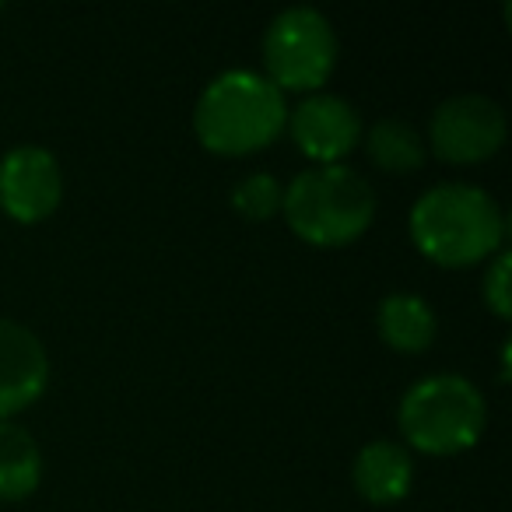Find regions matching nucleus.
<instances>
[{"label":"nucleus","mask_w":512,"mask_h":512,"mask_svg":"<svg viewBox=\"0 0 512 512\" xmlns=\"http://www.w3.org/2000/svg\"><path fill=\"white\" fill-rule=\"evenodd\" d=\"M411 239L425 260L439 267L484 264L505 249V211L484 186L439 183L411 207Z\"/></svg>","instance_id":"obj_1"},{"label":"nucleus","mask_w":512,"mask_h":512,"mask_svg":"<svg viewBox=\"0 0 512 512\" xmlns=\"http://www.w3.org/2000/svg\"><path fill=\"white\" fill-rule=\"evenodd\" d=\"M288 102L260 71L235 67L200 92L193 109V130L207 151L225 158H242L264 151L285 134Z\"/></svg>","instance_id":"obj_2"},{"label":"nucleus","mask_w":512,"mask_h":512,"mask_svg":"<svg viewBox=\"0 0 512 512\" xmlns=\"http://www.w3.org/2000/svg\"><path fill=\"white\" fill-rule=\"evenodd\" d=\"M281 211L302 242L337 249L365 235L376 218L372 183L351 165H313L288 183Z\"/></svg>","instance_id":"obj_3"},{"label":"nucleus","mask_w":512,"mask_h":512,"mask_svg":"<svg viewBox=\"0 0 512 512\" xmlns=\"http://www.w3.org/2000/svg\"><path fill=\"white\" fill-rule=\"evenodd\" d=\"M400 435L411 449L428 456L467 453L488 425L484 393L456 372H435L407 386L397 407Z\"/></svg>","instance_id":"obj_4"},{"label":"nucleus","mask_w":512,"mask_h":512,"mask_svg":"<svg viewBox=\"0 0 512 512\" xmlns=\"http://www.w3.org/2000/svg\"><path fill=\"white\" fill-rule=\"evenodd\" d=\"M337 32L316 8H285L264 32V78L281 92H320L337 67Z\"/></svg>","instance_id":"obj_5"},{"label":"nucleus","mask_w":512,"mask_h":512,"mask_svg":"<svg viewBox=\"0 0 512 512\" xmlns=\"http://www.w3.org/2000/svg\"><path fill=\"white\" fill-rule=\"evenodd\" d=\"M505 109L488 95H453L439 102L428 123V148L449 165H477L505 144Z\"/></svg>","instance_id":"obj_6"},{"label":"nucleus","mask_w":512,"mask_h":512,"mask_svg":"<svg viewBox=\"0 0 512 512\" xmlns=\"http://www.w3.org/2000/svg\"><path fill=\"white\" fill-rule=\"evenodd\" d=\"M288 134L295 148L309 158L313 165H337L344 155L358 148L365 134V123L358 109L348 99L330 92H313L288 109Z\"/></svg>","instance_id":"obj_7"},{"label":"nucleus","mask_w":512,"mask_h":512,"mask_svg":"<svg viewBox=\"0 0 512 512\" xmlns=\"http://www.w3.org/2000/svg\"><path fill=\"white\" fill-rule=\"evenodd\" d=\"M64 197V172L53 151L22 144L0 158V207L22 225L50 218Z\"/></svg>","instance_id":"obj_8"},{"label":"nucleus","mask_w":512,"mask_h":512,"mask_svg":"<svg viewBox=\"0 0 512 512\" xmlns=\"http://www.w3.org/2000/svg\"><path fill=\"white\" fill-rule=\"evenodd\" d=\"M50 383V355L25 323L0 320V421L32 407Z\"/></svg>","instance_id":"obj_9"},{"label":"nucleus","mask_w":512,"mask_h":512,"mask_svg":"<svg viewBox=\"0 0 512 512\" xmlns=\"http://www.w3.org/2000/svg\"><path fill=\"white\" fill-rule=\"evenodd\" d=\"M351 481H355V491L369 505H393L400 498H407V491H411L414 460L407 453V446H400V442H365L358 449L355 463H351Z\"/></svg>","instance_id":"obj_10"},{"label":"nucleus","mask_w":512,"mask_h":512,"mask_svg":"<svg viewBox=\"0 0 512 512\" xmlns=\"http://www.w3.org/2000/svg\"><path fill=\"white\" fill-rule=\"evenodd\" d=\"M376 330L386 348L400 351V355H421V351L432 348L439 320H435L432 302H425L421 295L393 292L379 302Z\"/></svg>","instance_id":"obj_11"},{"label":"nucleus","mask_w":512,"mask_h":512,"mask_svg":"<svg viewBox=\"0 0 512 512\" xmlns=\"http://www.w3.org/2000/svg\"><path fill=\"white\" fill-rule=\"evenodd\" d=\"M43 481V453L36 435L18 421H0V498L22 502Z\"/></svg>","instance_id":"obj_12"},{"label":"nucleus","mask_w":512,"mask_h":512,"mask_svg":"<svg viewBox=\"0 0 512 512\" xmlns=\"http://www.w3.org/2000/svg\"><path fill=\"white\" fill-rule=\"evenodd\" d=\"M365 155L376 169L390 172V176H407V172H418L425 165V137L411 127L400 116H383L362 134Z\"/></svg>","instance_id":"obj_13"},{"label":"nucleus","mask_w":512,"mask_h":512,"mask_svg":"<svg viewBox=\"0 0 512 512\" xmlns=\"http://www.w3.org/2000/svg\"><path fill=\"white\" fill-rule=\"evenodd\" d=\"M281 200H285V186H281L271 172H249L232 190V207L249 221L274 218V214L281 211Z\"/></svg>","instance_id":"obj_14"},{"label":"nucleus","mask_w":512,"mask_h":512,"mask_svg":"<svg viewBox=\"0 0 512 512\" xmlns=\"http://www.w3.org/2000/svg\"><path fill=\"white\" fill-rule=\"evenodd\" d=\"M484 306L498 316V320H509L512 316V256L509 249H498L495 256L484 267Z\"/></svg>","instance_id":"obj_15"}]
</instances>
